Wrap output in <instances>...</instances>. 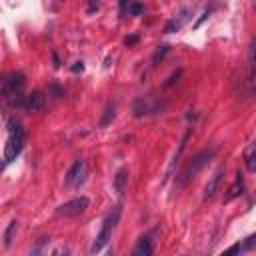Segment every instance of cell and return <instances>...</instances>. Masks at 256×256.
<instances>
[{
    "mask_svg": "<svg viewBox=\"0 0 256 256\" xmlns=\"http://www.w3.org/2000/svg\"><path fill=\"white\" fill-rule=\"evenodd\" d=\"M70 70H72V72H82V70H84V64H82V62H74Z\"/></svg>",
    "mask_w": 256,
    "mask_h": 256,
    "instance_id": "23",
    "label": "cell"
},
{
    "mask_svg": "<svg viewBox=\"0 0 256 256\" xmlns=\"http://www.w3.org/2000/svg\"><path fill=\"white\" fill-rule=\"evenodd\" d=\"M90 206V200L86 196H78V198H72L68 202H64L56 208V214L58 216H64V218H74V216H80L86 212V208Z\"/></svg>",
    "mask_w": 256,
    "mask_h": 256,
    "instance_id": "6",
    "label": "cell"
},
{
    "mask_svg": "<svg viewBox=\"0 0 256 256\" xmlns=\"http://www.w3.org/2000/svg\"><path fill=\"white\" fill-rule=\"evenodd\" d=\"M88 176V164L84 162V160H74L72 166L66 170V176H64V184H66L68 188H78L80 184H84Z\"/></svg>",
    "mask_w": 256,
    "mask_h": 256,
    "instance_id": "5",
    "label": "cell"
},
{
    "mask_svg": "<svg viewBox=\"0 0 256 256\" xmlns=\"http://www.w3.org/2000/svg\"><path fill=\"white\" fill-rule=\"evenodd\" d=\"M104 256H114V252H112V248H108V250H106V254H104Z\"/></svg>",
    "mask_w": 256,
    "mask_h": 256,
    "instance_id": "28",
    "label": "cell"
},
{
    "mask_svg": "<svg viewBox=\"0 0 256 256\" xmlns=\"http://www.w3.org/2000/svg\"><path fill=\"white\" fill-rule=\"evenodd\" d=\"M50 90H52V94H54V98H60V96H62V90H60L56 84H52V86H50Z\"/></svg>",
    "mask_w": 256,
    "mask_h": 256,
    "instance_id": "24",
    "label": "cell"
},
{
    "mask_svg": "<svg viewBox=\"0 0 256 256\" xmlns=\"http://www.w3.org/2000/svg\"><path fill=\"white\" fill-rule=\"evenodd\" d=\"M120 214H122V204H116L110 212H108V216L104 218V222H102V228H100V232H98V236H96V240H94V244H92V254H96V252H100L106 244H108V240H110V234H112V230H114V226L118 224V220H120Z\"/></svg>",
    "mask_w": 256,
    "mask_h": 256,
    "instance_id": "4",
    "label": "cell"
},
{
    "mask_svg": "<svg viewBox=\"0 0 256 256\" xmlns=\"http://www.w3.org/2000/svg\"><path fill=\"white\" fill-rule=\"evenodd\" d=\"M116 108H114V104H108L106 106V110H104V116H102V120H100V126L104 128V126H108L112 120H114V116H116V112H114Z\"/></svg>",
    "mask_w": 256,
    "mask_h": 256,
    "instance_id": "16",
    "label": "cell"
},
{
    "mask_svg": "<svg viewBox=\"0 0 256 256\" xmlns=\"http://www.w3.org/2000/svg\"><path fill=\"white\" fill-rule=\"evenodd\" d=\"M26 142V132L20 122L16 120H8V136H6V144H4V164H10L12 160H16V156L22 152Z\"/></svg>",
    "mask_w": 256,
    "mask_h": 256,
    "instance_id": "2",
    "label": "cell"
},
{
    "mask_svg": "<svg viewBox=\"0 0 256 256\" xmlns=\"http://www.w3.org/2000/svg\"><path fill=\"white\" fill-rule=\"evenodd\" d=\"M148 112H150V106H148L144 100H138L136 106H134V116L140 118V116H144V114H148Z\"/></svg>",
    "mask_w": 256,
    "mask_h": 256,
    "instance_id": "19",
    "label": "cell"
},
{
    "mask_svg": "<svg viewBox=\"0 0 256 256\" xmlns=\"http://www.w3.org/2000/svg\"><path fill=\"white\" fill-rule=\"evenodd\" d=\"M168 52H170V48H168V46H160V48L154 52V56H152V62H154V64H158V60H162V58H164Z\"/></svg>",
    "mask_w": 256,
    "mask_h": 256,
    "instance_id": "21",
    "label": "cell"
},
{
    "mask_svg": "<svg viewBox=\"0 0 256 256\" xmlns=\"http://www.w3.org/2000/svg\"><path fill=\"white\" fill-rule=\"evenodd\" d=\"M242 248H244V252H250V250H254V248H256V232H254V234H250L248 238H244V240H242Z\"/></svg>",
    "mask_w": 256,
    "mask_h": 256,
    "instance_id": "20",
    "label": "cell"
},
{
    "mask_svg": "<svg viewBox=\"0 0 256 256\" xmlns=\"http://www.w3.org/2000/svg\"><path fill=\"white\" fill-rule=\"evenodd\" d=\"M44 106H46V96H44V92H40V90H34L32 94H28L26 98H24V110H28V112H32V114H38V112H42L44 110Z\"/></svg>",
    "mask_w": 256,
    "mask_h": 256,
    "instance_id": "7",
    "label": "cell"
},
{
    "mask_svg": "<svg viewBox=\"0 0 256 256\" xmlns=\"http://www.w3.org/2000/svg\"><path fill=\"white\" fill-rule=\"evenodd\" d=\"M94 10H98V4H90L88 6V12H94Z\"/></svg>",
    "mask_w": 256,
    "mask_h": 256,
    "instance_id": "27",
    "label": "cell"
},
{
    "mask_svg": "<svg viewBox=\"0 0 256 256\" xmlns=\"http://www.w3.org/2000/svg\"><path fill=\"white\" fill-rule=\"evenodd\" d=\"M190 14H192V10H190V8H184L176 18H172V20L166 24V32H168V34H170V32H178V30L190 20Z\"/></svg>",
    "mask_w": 256,
    "mask_h": 256,
    "instance_id": "10",
    "label": "cell"
},
{
    "mask_svg": "<svg viewBox=\"0 0 256 256\" xmlns=\"http://www.w3.org/2000/svg\"><path fill=\"white\" fill-rule=\"evenodd\" d=\"M16 230H18V222H16V220H12V222L8 224L6 232H4V246H6V248H8V246H12L14 236H16Z\"/></svg>",
    "mask_w": 256,
    "mask_h": 256,
    "instance_id": "14",
    "label": "cell"
},
{
    "mask_svg": "<svg viewBox=\"0 0 256 256\" xmlns=\"http://www.w3.org/2000/svg\"><path fill=\"white\" fill-rule=\"evenodd\" d=\"M254 88H256V74H254Z\"/></svg>",
    "mask_w": 256,
    "mask_h": 256,
    "instance_id": "29",
    "label": "cell"
},
{
    "mask_svg": "<svg viewBox=\"0 0 256 256\" xmlns=\"http://www.w3.org/2000/svg\"><path fill=\"white\" fill-rule=\"evenodd\" d=\"M242 254H244V248H242V240H240V242L232 244L230 248H226L220 256H242Z\"/></svg>",
    "mask_w": 256,
    "mask_h": 256,
    "instance_id": "17",
    "label": "cell"
},
{
    "mask_svg": "<svg viewBox=\"0 0 256 256\" xmlns=\"http://www.w3.org/2000/svg\"><path fill=\"white\" fill-rule=\"evenodd\" d=\"M212 156H214V148H210V150H202V152H198L196 156H192L188 162H186V166L182 168V172H180V178H178V186H186L192 178H194L210 160H212Z\"/></svg>",
    "mask_w": 256,
    "mask_h": 256,
    "instance_id": "3",
    "label": "cell"
},
{
    "mask_svg": "<svg viewBox=\"0 0 256 256\" xmlns=\"http://www.w3.org/2000/svg\"><path fill=\"white\" fill-rule=\"evenodd\" d=\"M126 182H128V170L122 168V170H118L116 176H114V188H116V192H124Z\"/></svg>",
    "mask_w": 256,
    "mask_h": 256,
    "instance_id": "13",
    "label": "cell"
},
{
    "mask_svg": "<svg viewBox=\"0 0 256 256\" xmlns=\"http://www.w3.org/2000/svg\"><path fill=\"white\" fill-rule=\"evenodd\" d=\"M248 58H250L252 72L256 74V36H254V38H252V42H250V52H248Z\"/></svg>",
    "mask_w": 256,
    "mask_h": 256,
    "instance_id": "18",
    "label": "cell"
},
{
    "mask_svg": "<svg viewBox=\"0 0 256 256\" xmlns=\"http://www.w3.org/2000/svg\"><path fill=\"white\" fill-rule=\"evenodd\" d=\"M138 42V36H130V38H126V44H136Z\"/></svg>",
    "mask_w": 256,
    "mask_h": 256,
    "instance_id": "26",
    "label": "cell"
},
{
    "mask_svg": "<svg viewBox=\"0 0 256 256\" xmlns=\"http://www.w3.org/2000/svg\"><path fill=\"white\" fill-rule=\"evenodd\" d=\"M152 254H154V242H152L148 236H142V238H138V242L134 244L130 256H152Z\"/></svg>",
    "mask_w": 256,
    "mask_h": 256,
    "instance_id": "9",
    "label": "cell"
},
{
    "mask_svg": "<svg viewBox=\"0 0 256 256\" xmlns=\"http://www.w3.org/2000/svg\"><path fill=\"white\" fill-rule=\"evenodd\" d=\"M242 190H244V178H242L240 172H236V180H234V184L228 188V194L224 196V202H230V200L238 198V196L242 194Z\"/></svg>",
    "mask_w": 256,
    "mask_h": 256,
    "instance_id": "11",
    "label": "cell"
},
{
    "mask_svg": "<svg viewBox=\"0 0 256 256\" xmlns=\"http://www.w3.org/2000/svg\"><path fill=\"white\" fill-rule=\"evenodd\" d=\"M26 84V76L22 72H10L4 76L2 86H0V92H2V100L10 106H24V98L22 90Z\"/></svg>",
    "mask_w": 256,
    "mask_h": 256,
    "instance_id": "1",
    "label": "cell"
},
{
    "mask_svg": "<svg viewBox=\"0 0 256 256\" xmlns=\"http://www.w3.org/2000/svg\"><path fill=\"white\" fill-rule=\"evenodd\" d=\"M52 256H70V252H68V248H60V250H56Z\"/></svg>",
    "mask_w": 256,
    "mask_h": 256,
    "instance_id": "25",
    "label": "cell"
},
{
    "mask_svg": "<svg viewBox=\"0 0 256 256\" xmlns=\"http://www.w3.org/2000/svg\"><path fill=\"white\" fill-rule=\"evenodd\" d=\"M244 162L250 172H256V142H252L244 148Z\"/></svg>",
    "mask_w": 256,
    "mask_h": 256,
    "instance_id": "12",
    "label": "cell"
},
{
    "mask_svg": "<svg viewBox=\"0 0 256 256\" xmlns=\"http://www.w3.org/2000/svg\"><path fill=\"white\" fill-rule=\"evenodd\" d=\"M128 12L134 14V16H138V14L142 12V4H130V6H128Z\"/></svg>",
    "mask_w": 256,
    "mask_h": 256,
    "instance_id": "22",
    "label": "cell"
},
{
    "mask_svg": "<svg viewBox=\"0 0 256 256\" xmlns=\"http://www.w3.org/2000/svg\"><path fill=\"white\" fill-rule=\"evenodd\" d=\"M222 178H224V168H218L210 176V180L206 182V186H204V200H212L216 196V192H218V188L222 184Z\"/></svg>",
    "mask_w": 256,
    "mask_h": 256,
    "instance_id": "8",
    "label": "cell"
},
{
    "mask_svg": "<svg viewBox=\"0 0 256 256\" xmlns=\"http://www.w3.org/2000/svg\"><path fill=\"white\" fill-rule=\"evenodd\" d=\"M48 246H50V240H48V238H42V240H40L34 248L30 250V254H28V256H46Z\"/></svg>",
    "mask_w": 256,
    "mask_h": 256,
    "instance_id": "15",
    "label": "cell"
}]
</instances>
